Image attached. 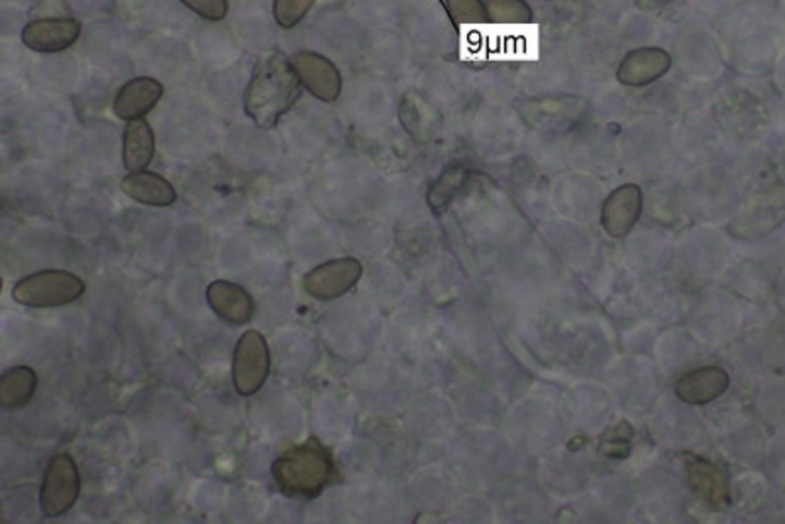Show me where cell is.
<instances>
[{"instance_id":"cell-17","label":"cell","mask_w":785,"mask_h":524,"mask_svg":"<svg viewBox=\"0 0 785 524\" xmlns=\"http://www.w3.org/2000/svg\"><path fill=\"white\" fill-rule=\"evenodd\" d=\"M156 154L154 130L144 119L130 120L124 132V166L132 173L144 171Z\"/></svg>"},{"instance_id":"cell-14","label":"cell","mask_w":785,"mask_h":524,"mask_svg":"<svg viewBox=\"0 0 785 524\" xmlns=\"http://www.w3.org/2000/svg\"><path fill=\"white\" fill-rule=\"evenodd\" d=\"M209 305L222 320L230 325H246L256 313L254 298L248 291L230 281H212L207 289Z\"/></svg>"},{"instance_id":"cell-1","label":"cell","mask_w":785,"mask_h":524,"mask_svg":"<svg viewBox=\"0 0 785 524\" xmlns=\"http://www.w3.org/2000/svg\"><path fill=\"white\" fill-rule=\"evenodd\" d=\"M300 97V77L281 51H271L256 65L248 89L246 112L259 129H273Z\"/></svg>"},{"instance_id":"cell-21","label":"cell","mask_w":785,"mask_h":524,"mask_svg":"<svg viewBox=\"0 0 785 524\" xmlns=\"http://www.w3.org/2000/svg\"><path fill=\"white\" fill-rule=\"evenodd\" d=\"M635 428L626 421H618L606 428L599 440V452L611 460H625L633 452Z\"/></svg>"},{"instance_id":"cell-9","label":"cell","mask_w":785,"mask_h":524,"mask_svg":"<svg viewBox=\"0 0 785 524\" xmlns=\"http://www.w3.org/2000/svg\"><path fill=\"white\" fill-rule=\"evenodd\" d=\"M642 212V191L638 185H623L613 191L601 210L606 234L623 237L635 228Z\"/></svg>"},{"instance_id":"cell-7","label":"cell","mask_w":785,"mask_h":524,"mask_svg":"<svg viewBox=\"0 0 785 524\" xmlns=\"http://www.w3.org/2000/svg\"><path fill=\"white\" fill-rule=\"evenodd\" d=\"M361 273L364 268L354 257L332 259L319 268L310 269L303 279V288L312 298L334 301L346 295L358 283Z\"/></svg>"},{"instance_id":"cell-23","label":"cell","mask_w":785,"mask_h":524,"mask_svg":"<svg viewBox=\"0 0 785 524\" xmlns=\"http://www.w3.org/2000/svg\"><path fill=\"white\" fill-rule=\"evenodd\" d=\"M447 14L457 26L483 24L489 21L488 7L483 0H446Z\"/></svg>"},{"instance_id":"cell-18","label":"cell","mask_w":785,"mask_h":524,"mask_svg":"<svg viewBox=\"0 0 785 524\" xmlns=\"http://www.w3.org/2000/svg\"><path fill=\"white\" fill-rule=\"evenodd\" d=\"M38 386V377L32 367L16 366L0 377V406L7 411L28 405Z\"/></svg>"},{"instance_id":"cell-4","label":"cell","mask_w":785,"mask_h":524,"mask_svg":"<svg viewBox=\"0 0 785 524\" xmlns=\"http://www.w3.org/2000/svg\"><path fill=\"white\" fill-rule=\"evenodd\" d=\"M785 220V187L765 188L762 193H756L755 197L748 198L740 212L733 218L728 230L736 237L743 240H756L765 236L772 230L780 227Z\"/></svg>"},{"instance_id":"cell-12","label":"cell","mask_w":785,"mask_h":524,"mask_svg":"<svg viewBox=\"0 0 785 524\" xmlns=\"http://www.w3.org/2000/svg\"><path fill=\"white\" fill-rule=\"evenodd\" d=\"M731 386V377L721 367H701L679 377L676 395L687 405H707L725 393Z\"/></svg>"},{"instance_id":"cell-10","label":"cell","mask_w":785,"mask_h":524,"mask_svg":"<svg viewBox=\"0 0 785 524\" xmlns=\"http://www.w3.org/2000/svg\"><path fill=\"white\" fill-rule=\"evenodd\" d=\"M79 34L81 24L75 19H44L30 22L22 32V40L30 50L56 53L71 48Z\"/></svg>"},{"instance_id":"cell-22","label":"cell","mask_w":785,"mask_h":524,"mask_svg":"<svg viewBox=\"0 0 785 524\" xmlns=\"http://www.w3.org/2000/svg\"><path fill=\"white\" fill-rule=\"evenodd\" d=\"M489 21L503 24H523L532 22V11L525 0H489Z\"/></svg>"},{"instance_id":"cell-3","label":"cell","mask_w":785,"mask_h":524,"mask_svg":"<svg viewBox=\"0 0 785 524\" xmlns=\"http://www.w3.org/2000/svg\"><path fill=\"white\" fill-rule=\"evenodd\" d=\"M85 293L83 279L63 269H46L21 279L12 297L26 307L48 308L71 305Z\"/></svg>"},{"instance_id":"cell-13","label":"cell","mask_w":785,"mask_h":524,"mask_svg":"<svg viewBox=\"0 0 785 524\" xmlns=\"http://www.w3.org/2000/svg\"><path fill=\"white\" fill-rule=\"evenodd\" d=\"M672 60L660 48H640L626 56L616 71V80L628 87H642L666 75Z\"/></svg>"},{"instance_id":"cell-11","label":"cell","mask_w":785,"mask_h":524,"mask_svg":"<svg viewBox=\"0 0 785 524\" xmlns=\"http://www.w3.org/2000/svg\"><path fill=\"white\" fill-rule=\"evenodd\" d=\"M687 482L707 507L723 511L731 504V489L725 472L703 458H687Z\"/></svg>"},{"instance_id":"cell-8","label":"cell","mask_w":785,"mask_h":524,"mask_svg":"<svg viewBox=\"0 0 785 524\" xmlns=\"http://www.w3.org/2000/svg\"><path fill=\"white\" fill-rule=\"evenodd\" d=\"M300 83H305L315 97L324 102H334L342 90V75L332 61L312 51H298L293 58Z\"/></svg>"},{"instance_id":"cell-6","label":"cell","mask_w":785,"mask_h":524,"mask_svg":"<svg viewBox=\"0 0 785 524\" xmlns=\"http://www.w3.org/2000/svg\"><path fill=\"white\" fill-rule=\"evenodd\" d=\"M81 493V477L77 464L70 454H58L51 460L44 484H41V513L46 516H61L77 503Z\"/></svg>"},{"instance_id":"cell-24","label":"cell","mask_w":785,"mask_h":524,"mask_svg":"<svg viewBox=\"0 0 785 524\" xmlns=\"http://www.w3.org/2000/svg\"><path fill=\"white\" fill-rule=\"evenodd\" d=\"M312 4H315V0H275V4H273L275 21L283 28H293L307 16Z\"/></svg>"},{"instance_id":"cell-19","label":"cell","mask_w":785,"mask_h":524,"mask_svg":"<svg viewBox=\"0 0 785 524\" xmlns=\"http://www.w3.org/2000/svg\"><path fill=\"white\" fill-rule=\"evenodd\" d=\"M401 122L405 124L408 134L418 139H425L438 129V117L430 109L427 100L420 99L415 93H408L401 105Z\"/></svg>"},{"instance_id":"cell-15","label":"cell","mask_w":785,"mask_h":524,"mask_svg":"<svg viewBox=\"0 0 785 524\" xmlns=\"http://www.w3.org/2000/svg\"><path fill=\"white\" fill-rule=\"evenodd\" d=\"M161 95L163 87L156 80L138 77L128 81L114 99V114L122 120L142 119L160 102Z\"/></svg>"},{"instance_id":"cell-5","label":"cell","mask_w":785,"mask_h":524,"mask_svg":"<svg viewBox=\"0 0 785 524\" xmlns=\"http://www.w3.org/2000/svg\"><path fill=\"white\" fill-rule=\"evenodd\" d=\"M271 369L268 340L258 330H248L240 337L234 350L232 364V383L236 393L252 397L258 393L268 381Z\"/></svg>"},{"instance_id":"cell-20","label":"cell","mask_w":785,"mask_h":524,"mask_svg":"<svg viewBox=\"0 0 785 524\" xmlns=\"http://www.w3.org/2000/svg\"><path fill=\"white\" fill-rule=\"evenodd\" d=\"M469 171L464 166H452L447 168L437 183L428 191V205L434 215H442L450 203L457 197V193L466 187Z\"/></svg>"},{"instance_id":"cell-2","label":"cell","mask_w":785,"mask_h":524,"mask_svg":"<svg viewBox=\"0 0 785 524\" xmlns=\"http://www.w3.org/2000/svg\"><path fill=\"white\" fill-rule=\"evenodd\" d=\"M271 474L283 493L312 499L332 484L334 460L329 448L312 436L279 455L271 465Z\"/></svg>"},{"instance_id":"cell-25","label":"cell","mask_w":785,"mask_h":524,"mask_svg":"<svg viewBox=\"0 0 785 524\" xmlns=\"http://www.w3.org/2000/svg\"><path fill=\"white\" fill-rule=\"evenodd\" d=\"M181 2L207 21H222L229 12L226 0H181Z\"/></svg>"},{"instance_id":"cell-16","label":"cell","mask_w":785,"mask_h":524,"mask_svg":"<svg viewBox=\"0 0 785 524\" xmlns=\"http://www.w3.org/2000/svg\"><path fill=\"white\" fill-rule=\"evenodd\" d=\"M122 191L124 195L148 207H170L177 198V193L168 179L149 171L130 173L128 178L122 181Z\"/></svg>"}]
</instances>
